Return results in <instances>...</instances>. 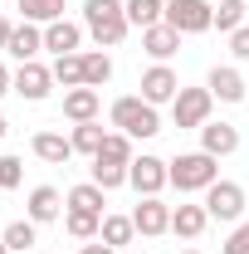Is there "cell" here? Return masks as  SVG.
Instances as JSON below:
<instances>
[{
  "label": "cell",
  "mask_w": 249,
  "mask_h": 254,
  "mask_svg": "<svg viewBox=\"0 0 249 254\" xmlns=\"http://www.w3.org/2000/svg\"><path fill=\"white\" fill-rule=\"evenodd\" d=\"M83 30L98 39V49H118L132 30L123 0H83Z\"/></svg>",
  "instance_id": "1"
},
{
  "label": "cell",
  "mask_w": 249,
  "mask_h": 254,
  "mask_svg": "<svg viewBox=\"0 0 249 254\" xmlns=\"http://www.w3.org/2000/svg\"><path fill=\"white\" fill-rule=\"evenodd\" d=\"M113 127L127 132L132 142H147V137L161 132V118H156V108L142 93H132V98H118V103H113Z\"/></svg>",
  "instance_id": "2"
},
{
  "label": "cell",
  "mask_w": 249,
  "mask_h": 254,
  "mask_svg": "<svg viewBox=\"0 0 249 254\" xmlns=\"http://www.w3.org/2000/svg\"><path fill=\"white\" fill-rule=\"evenodd\" d=\"M220 181V157L210 152H181V157L171 161V186L181 190H210Z\"/></svg>",
  "instance_id": "3"
},
{
  "label": "cell",
  "mask_w": 249,
  "mask_h": 254,
  "mask_svg": "<svg viewBox=\"0 0 249 254\" xmlns=\"http://www.w3.org/2000/svg\"><path fill=\"white\" fill-rule=\"evenodd\" d=\"M127 186L137 190V195H161V190L171 186V161L152 157V152L132 157V166H127Z\"/></svg>",
  "instance_id": "4"
},
{
  "label": "cell",
  "mask_w": 249,
  "mask_h": 254,
  "mask_svg": "<svg viewBox=\"0 0 249 254\" xmlns=\"http://www.w3.org/2000/svg\"><path fill=\"white\" fill-rule=\"evenodd\" d=\"M166 25L181 34H205L215 30V5L210 0H166Z\"/></svg>",
  "instance_id": "5"
},
{
  "label": "cell",
  "mask_w": 249,
  "mask_h": 254,
  "mask_svg": "<svg viewBox=\"0 0 249 254\" xmlns=\"http://www.w3.org/2000/svg\"><path fill=\"white\" fill-rule=\"evenodd\" d=\"M210 108H215V93H210V88H186V83H181V93L171 103V123L200 132V127L210 123Z\"/></svg>",
  "instance_id": "6"
},
{
  "label": "cell",
  "mask_w": 249,
  "mask_h": 254,
  "mask_svg": "<svg viewBox=\"0 0 249 254\" xmlns=\"http://www.w3.org/2000/svg\"><path fill=\"white\" fill-rule=\"evenodd\" d=\"M245 186L240 181H215V186L205 190V210H210V220L220 225H240V215H245Z\"/></svg>",
  "instance_id": "7"
},
{
  "label": "cell",
  "mask_w": 249,
  "mask_h": 254,
  "mask_svg": "<svg viewBox=\"0 0 249 254\" xmlns=\"http://www.w3.org/2000/svg\"><path fill=\"white\" fill-rule=\"evenodd\" d=\"M132 225H137V235L156 240V235L171 230V205H166L161 195H142V200L132 205Z\"/></svg>",
  "instance_id": "8"
},
{
  "label": "cell",
  "mask_w": 249,
  "mask_h": 254,
  "mask_svg": "<svg viewBox=\"0 0 249 254\" xmlns=\"http://www.w3.org/2000/svg\"><path fill=\"white\" fill-rule=\"evenodd\" d=\"M15 93L25 98V103H44V98L54 93V68H44V64H20L15 68Z\"/></svg>",
  "instance_id": "9"
},
{
  "label": "cell",
  "mask_w": 249,
  "mask_h": 254,
  "mask_svg": "<svg viewBox=\"0 0 249 254\" xmlns=\"http://www.w3.org/2000/svg\"><path fill=\"white\" fill-rule=\"evenodd\" d=\"M176 93H181V78H176V68H171V64H152V68L142 73V98H147L152 108L176 103Z\"/></svg>",
  "instance_id": "10"
},
{
  "label": "cell",
  "mask_w": 249,
  "mask_h": 254,
  "mask_svg": "<svg viewBox=\"0 0 249 254\" xmlns=\"http://www.w3.org/2000/svg\"><path fill=\"white\" fill-rule=\"evenodd\" d=\"M63 210H68V200H63L54 186H34L30 190V200H25V215H30L34 225H49V220H59Z\"/></svg>",
  "instance_id": "11"
},
{
  "label": "cell",
  "mask_w": 249,
  "mask_h": 254,
  "mask_svg": "<svg viewBox=\"0 0 249 254\" xmlns=\"http://www.w3.org/2000/svg\"><path fill=\"white\" fill-rule=\"evenodd\" d=\"M39 49H44V25H15L10 30V44H5V54L10 59H20V64H34L39 59Z\"/></svg>",
  "instance_id": "12"
},
{
  "label": "cell",
  "mask_w": 249,
  "mask_h": 254,
  "mask_svg": "<svg viewBox=\"0 0 249 254\" xmlns=\"http://www.w3.org/2000/svg\"><path fill=\"white\" fill-rule=\"evenodd\" d=\"M200 152H210V157H235V152H240V127L235 123H205L200 127Z\"/></svg>",
  "instance_id": "13"
},
{
  "label": "cell",
  "mask_w": 249,
  "mask_h": 254,
  "mask_svg": "<svg viewBox=\"0 0 249 254\" xmlns=\"http://www.w3.org/2000/svg\"><path fill=\"white\" fill-rule=\"evenodd\" d=\"M205 88H210V93L220 98V103H245V73H240V68H230V64H215V68H210V78H205Z\"/></svg>",
  "instance_id": "14"
},
{
  "label": "cell",
  "mask_w": 249,
  "mask_h": 254,
  "mask_svg": "<svg viewBox=\"0 0 249 254\" xmlns=\"http://www.w3.org/2000/svg\"><path fill=\"white\" fill-rule=\"evenodd\" d=\"M78 44H83V25H73V20H54V25H44V49L59 59V54H78Z\"/></svg>",
  "instance_id": "15"
},
{
  "label": "cell",
  "mask_w": 249,
  "mask_h": 254,
  "mask_svg": "<svg viewBox=\"0 0 249 254\" xmlns=\"http://www.w3.org/2000/svg\"><path fill=\"white\" fill-rule=\"evenodd\" d=\"M205 225H210L205 200H200V205H171V235H181V240H200Z\"/></svg>",
  "instance_id": "16"
},
{
  "label": "cell",
  "mask_w": 249,
  "mask_h": 254,
  "mask_svg": "<svg viewBox=\"0 0 249 254\" xmlns=\"http://www.w3.org/2000/svg\"><path fill=\"white\" fill-rule=\"evenodd\" d=\"M98 108H103L98 88H68L63 93V118L68 123H98Z\"/></svg>",
  "instance_id": "17"
},
{
  "label": "cell",
  "mask_w": 249,
  "mask_h": 254,
  "mask_svg": "<svg viewBox=\"0 0 249 254\" xmlns=\"http://www.w3.org/2000/svg\"><path fill=\"white\" fill-rule=\"evenodd\" d=\"M30 152L39 161H49V166H63V161L73 157V142H68L63 132H34V137H30Z\"/></svg>",
  "instance_id": "18"
},
{
  "label": "cell",
  "mask_w": 249,
  "mask_h": 254,
  "mask_svg": "<svg viewBox=\"0 0 249 254\" xmlns=\"http://www.w3.org/2000/svg\"><path fill=\"white\" fill-rule=\"evenodd\" d=\"M142 49H147L156 64H166L176 49H181V30H171V25L161 20V25H152V30H142Z\"/></svg>",
  "instance_id": "19"
},
{
  "label": "cell",
  "mask_w": 249,
  "mask_h": 254,
  "mask_svg": "<svg viewBox=\"0 0 249 254\" xmlns=\"http://www.w3.org/2000/svg\"><path fill=\"white\" fill-rule=\"evenodd\" d=\"M68 142H73V152H83V157H98V152H103V142H108V127H103V123H73Z\"/></svg>",
  "instance_id": "20"
},
{
  "label": "cell",
  "mask_w": 249,
  "mask_h": 254,
  "mask_svg": "<svg viewBox=\"0 0 249 254\" xmlns=\"http://www.w3.org/2000/svg\"><path fill=\"white\" fill-rule=\"evenodd\" d=\"M127 5V20H132V30H152L166 20V0H123Z\"/></svg>",
  "instance_id": "21"
},
{
  "label": "cell",
  "mask_w": 249,
  "mask_h": 254,
  "mask_svg": "<svg viewBox=\"0 0 249 254\" xmlns=\"http://www.w3.org/2000/svg\"><path fill=\"white\" fill-rule=\"evenodd\" d=\"M63 230L73 235V240H98L103 235V215H93V210H63Z\"/></svg>",
  "instance_id": "22"
},
{
  "label": "cell",
  "mask_w": 249,
  "mask_h": 254,
  "mask_svg": "<svg viewBox=\"0 0 249 254\" xmlns=\"http://www.w3.org/2000/svg\"><path fill=\"white\" fill-rule=\"evenodd\" d=\"M113 78V59L108 49H83V88H103Z\"/></svg>",
  "instance_id": "23"
},
{
  "label": "cell",
  "mask_w": 249,
  "mask_h": 254,
  "mask_svg": "<svg viewBox=\"0 0 249 254\" xmlns=\"http://www.w3.org/2000/svg\"><path fill=\"white\" fill-rule=\"evenodd\" d=\"M0 240L10 245V254H25V250H34V245H39V225H34L30 215H25V220H10Z\"/></svg>",
  "instance_id": "24"
},
{
  "label": "cell",
  "mask_w": 249,
  "mask_h": 254,
  "mask_svg": "<svg viewBox=\"0 0 249 254\" xmlns=\"http://www.w3.org/2000/svg\"><path fill=\"white\" fill-rule=\"evenodd\" d=\"M103 245H113V250H123V245H132L137 240V225H132V215H103V235H98Z\"/></svg>",
  "instance_id": "25"
},
{
  "label": "cell",
  "mask_w": 249,
  "mask_h": 254,
  "mask_svg": "<svg viewBox=\"0 0 249 254\" xmlns=\"http://www.w3.org/2000/svg\"><path fill=\"white\" fill-rule=\"evenodd\" d=\"M93 186H103V190H118V186H127V161H108V157H93V176H88Z\"/></svg>",
  "instance_id": "26"
},
{
  "label": "cell",
  "mask_w": 249,
  "mask_h": 254,
  "mask_svg": "<svg viewBox=\"0 0 249 254\" xmlns=\"http://www.w3.org/2000/svg\"><path fill=\"white\" fill-rule=\"evenodd\" d=\"M15 5H20V15L30 25H54V20H63V0H15Z\"/></svg>",
  "instance_id": "27"
},
{
  "label": "cell",
  "mask_w": 249,
  "mask_h": 254,
  "mask_svg": "<svg viewBox=\"0 0 249 254\" xmlns=\"http://www.w3.org/2000/svg\"><path fill=\"white\" fill-rule=\"evenodd\" d=\"M249 20V0H220L215 5V30L220 34H235Z\"/></svg>",
  "instance_id": "28"
},
{
  "label": "cell",
  "mask_w": 249,
  "mask_h": 254,
  "mask_svg": "<svg viewBox=\"0 0 249 254\" xmlns=\"http://www.w3.org/2000/svg\"><path fill=\"white\" fill-rule=\"evenodd\" d=\"M54 83H63V93L83 88V54H59L54 59Z\"/></svg>",
  "instance_id": "29"
},
{
  "label": "cell",
  "mask_w": 249,
  "mask_h": 254,
  "mask_svg": "<svg viewBox=\"0 0 249 254\" xmlns=\"http://www.w3.org/2000/svg\"><path fill=\"white\" fill-rule=\"evenodd\" d=\"M103 195H108L103 186L83 181V186H73V190H68L63 200H68V210H93V215H103Z\"/></svg>",
  "instance_id": "30"
},
{
  "label": "cell",
  "mask_w": 249,
  "mask_h": 254,
  "mask_svg": "<svg viewBox=\"0 0 249 254\" xmlns=\"http://www.w3.org/2000/svg\"><path fill=\"white\" fill-rule=\"evenodd\" d=\"M98 157L127 161V166H132V157H137V152H132V137H127V132H108V142H103V152H98Z\"/></svg>",
  "instance_id": "31"
},
{
  "label": "cell",
  "mask_w": 249,
  "mask_h": 254,
  "mask_svg": "<svg viewBox=\"0 0 249 254\" xmlns=\"http://www.w3.org/2000/svg\"><path fill=\"white\" fill-rule=\"evenodd\" d=\"M25 181V161L20 157H0V190H15Z\"/></svg>",
  "instance_id": "32"
},
{
  "label": "cell",
  "mask_w": 249,
  "mask_h": 254,
  "mask_svg": "<svg viewBox=\"0 0 249 254\" xmlns=\"http://www.w3.org/2000/svg\"><path fill=\"white\" fill-rule=\"evenodd\" d=\"M220 254H249V220H245V225H235V235L220 245Z\"/></svg>",
  "instance_id": "33"
},
{
  "label": "cell",
  "mask_w": 249,
  "mask_h": 254,
  "mask_svg": "<svg viewBox=\"0 0 249 254\" xmlns=\"http://www.w3.org/2000/svg\"><path fill=\"white\" fill-rule=\"evenodd\" d=\"M230 54H235V59H245V64H249V25H240V30L230 34Z\"/></svg>",
  "instance_id": "34"
},
{
  "label": "cell",
  "mask_w": 249,
  "mask_h": 254,
  "mask_svg": "<svg viewBox=\"0 0 249 254\" xmlns=\"http://www.w3.org/2000/svg\"><path fill=\"white\" fill-rule=\"evenodd\" d=\"M78 254H118V250H113V245H103V240H88Z\"/></svg>",
  "instance_id": "35"
},
{
  "label": "cell",
  "mask_w": 249,
  "mask_h": 254,
  "mask_svg": "<svg viewBox=\"0 0 249 254\" xmlns=\"http://www.w3.org/2000/svg\"><path fill=\"white\" fill-rule=\"evenodd\" d=\"M5 93H15V73H10V68L0 64V98H5Z\"/></svg>",
  "instance_id": "36"
},
{
  "label": "cell",
  "mask_w": 249,
  "mask_h": 254,
  "mask_svg": "<svg viewBox=\"0 0 249 254\" xmlns=\"http://www.w3.org/2000/svg\"><path fill=\"white\" fill-rule=\"evenodd\" d=\"M10 30H15V25H10V20H5V15H0V49H5V44H10Z\"/></svg>",
  "instance_id": "37"
},
{
  "label": "cell",
  "mask_w": 249,
  "mask_h": 254,
  "mask_svg": "<svg viewBox=\"0 0 249 254\" xmlns=\"http://www.w3.org/2000/svg\"><path fill=\"white\" fill-rule=\"evenodd\" d=\"M5 132H10V123H5V113H0V142H5Z\"/></svg>",
  "instance_id": "38"
},
{
  "label": "cell",
  "mask_w": 249,
  "mask_h": 254,
  "mask_svg": "<svg viewBox=\"0 0 249 254\" xmlns=\"http://www.w3.org/2000/svg\"><path fill=\"white\" fill-rule=\"evenodd\" d=\"M0 254H10V245H5V240H0Z\"/></svg>",
  "instance_id": "39"
},
{
  "label": "cell",
  "mask_w": 249,
  "mask_h": 254,
  "mask_svg": "<svg viewBox=\"0 0 249 254\" xmlns=\"http://www.w3.org/2000/svg\"><path fill=\"white\" fill-rule=\"evenodd\" d=\"M176 254H200V250H176Z\"/></svg>",
  "instance_id": "40"
}]
</instances>
